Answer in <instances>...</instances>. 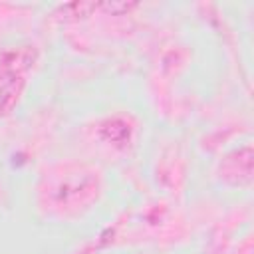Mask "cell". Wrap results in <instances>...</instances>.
<instances>
[{"mask_svg":"<svg viewBox=\"0 0 254 254\" xmlns=\"http://www.w3.org/2000/svg\"><path fill=\"white\" fill-rule=\"evenodd\" d=\"M20 81H22L20 75L12 73V71L0 75V113H4L14 103V99L18 97Z\"/></svg>","mask_w":254,"mask_h":254,"instance_id":"obj_1","label":"cell"}]
</instances>
